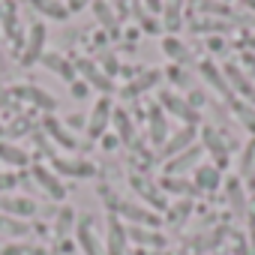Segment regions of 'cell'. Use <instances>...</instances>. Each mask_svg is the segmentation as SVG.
<instances>
[{
  "mask_svg": "<svg viewBox=\"0 0 255 255\" xmlns=\"http://www.w3.org/2000/svg\"><path fill=\"white\" fill-rule=\"evenodd\" d=\"M156 81H159V72H156V69H150V72L138 75V78H135V81H132L129 87H123V90H120V96H126V99H132V96H138L141 90H150V87H153Z\"/></svg>",
  "mask_w": 255,
  "mask_h": 255,
  "instance_id": "obj_21",
  "label": "cell"
},
{
  "mask_svg": "<svg viewBox=\"0 0 255 255\" xmlns=\"http://www.w3.org/2000/svg\"><path fill=\"white\" fill-rule=\"evenodd\" d=\"M126 237H132V240H135V243H141V246H156V249H162V246H165V237H162V234H156V231H144L141 225L126 228Z\"/></svg>",
  "mask_w": 255,
  "mask_h": 255,
  "instance_id": "obj_22",
  "label": "cell"
},
{
  "mask_svg": "<svg viewBox=\"0 0 255 255\" xmlns=\"http://www.w3.org/2000/svg\"><path fill=\"white\" fill-rule=\"evenodd\" d=\"M159 108L162 111H168L171 117H177V120H186V123H198L201 117H198V111L189 105V99H183V96H177L174 90H162L159 93Z\"/></svg>",
  "mask_w": 255,
  "mask_h": 255,
  "instance_id": "obj_1",
  "label": "cell"
},
{
  "mask_svg": "<svg viewBox=\"0 0 255 255\" xmlns=\"http://www.w3.org/2000/svg\"><path fill=\"white\" fill-rule=\"evenodd\" d=\"M102 66H105V75H108V78H111V75H114V72H117V69H120V66H117V60H114V54H111V51H105V54H102Z\"/></svg>",
  "mask_w": 255,
  "mask_h": 255,
  "instance_id": "obj_40",
  "label": "cell"
},
{
  "mask_svg": "<svg viewBox=\"0 0 255 255\" xmlns=\"http://www.w3.org/2000/svg\"><path fill=\"white\" fill-rule=\"evenodd\" d=\"M243 3H246V6H249V9H255V0H243Z\"/></svg>",
  "mask_w": 255,
  "mask_h": 255,
  "instance_id": "obj_48",
  "label": "cell"
},
{
  "mask_svg": "<svg viewBox=\"0 0 255 255\" xmlns=\"http://www.w3.org/2000/svg\"><path fill=\"white\" fill-rule=\"evenodd\" d=\"M75 237H78V246L84 249V255H105V249H102V243H99V237L93 231V219L90 216H81V222L75 228Z\"/></svg>",
  "mask_w": 255,
  "mask_h": 255,
  "instance_id": "obj_4",
  "label": "cell"
},
{
  "mask_svg": "<svg viewBox=\"0 0 255 255\" xmlns=\"http://www.w3.org/2000/svg\"><path fill=\"white\" fill-rule=\"evenodd\" d=\"M102 144H105V150H111V147H117V138H105Z\"/></svg>",
  "mask_w": 255,
  "mask_h": 255,
  "instance_id": "obj_47",
  "label": "cell"
},
{
  "mask_svg": "<svg viewBox=\"0 0 255 255\" xmlns=\"http://www.w3.org/2000/svg\"><path fill=\"white\" fill-rule=\"evenodd\" d=\"M0 231H3V234H24L27 228L18 219H12V216H0Z\"/></svg>",
  "mask_w": 255,
  "mask_h": 255,
  "instance_id": "obj_36",
  "label": "cell"
},
{
  "mask_svg": "<svg viewBox=\"0 0 255 255\" xmlns=\"http://www.w3.org/2000/svg\"><path fill=\"white\" fill-rule=\"evenodd\" d=\"M33 6L42 9V12H48L51 18H66V9L60 3H54V0H33Z\"/></svg>",
  "mask_w": 255,
  "mask_h": 255,
  "instance_id": "obj_32",
  "label": "cell"
},
{
  "mask_svg": "<svg viewBox=\"0 0 255 255\" xmlns=\"http://www.w3.org/2000/svg\"><path fill=\"white\" fill-rule=\"evenodd\" d=\"M117 216L132 219L135 225H150V228H156V225H159V216H156L153 210H147V207H138V204H129V201L117 204Z\"/></svg>",
  "mask_w": 255,
  "mask_h": 255,
  "instance_id": "obj_9",
  "label": "cell"
},
{
  "mask_svg": "<svg viewBox=\"0 0 255 255\" xmlns=\"http://www.w3.org/2000/svg\"><path fill=\"white\" fill-rule=\"evenodd\" d=\"M42 48H45V24L33 21L27 30V45H24V63H36L42 60Z\"/></svg>",
  "mask_w": 255,
  "mask_h": 255,
  "instance_id": "obj_5",
  "label": "cell"
},
{
  "mask_svg": "<svg viewBox=\"0 0 255 255\" xmlns=\"http://www.w3.org/2000/svg\"><path fill=\"white\" fill-rule=\"evenodd\" d=\"M252 159H255V138L246 144V153H243V168H240L243 174H249V171H252Z\"/></svg>",
  "mask_w": 255,
  "mask_h": 255,
  "instance_id": "obj_39",
  "label": "cell"
},
{
  "mask_svg": "<svg viewBox=\"0 0 255 255\" xmlns=\"http://www.w3.org/2000/svg\"><path fill=\"white\" fill-rule=\"evenodd\" d=\"M72 222H75L72 207H63V210H60V216H57V234H60V237H66V234H69V228H72Z\"/></svg>",
  "mask_w": 255,
  "mask_h": 255,
  "instance_id": "obj_34",
  "label": "cell"
},
{
  "mask_svg": "<svg viewBox=\"0 0 255 255\" xmlns=\"http://www.w3.org/2000/svg\"><path fill=\"white\" fill-rule=\"evenodd\" d=\"M201 153H204V147H201V144H195V147H189V150H183L180 156H174V159L168 162V168H165V171H168V174L174 177V174H180V171H186L189 165H195V162L201 159ZM195 168H198V165H195Z\"/></svg>",
  "mask_w": 255,
  "mask_h": 255,
  "instance_id": "obj_16",
  "label": "cell"
},
{
  "mask_svg": "<svg viewBox=\"0 0 255 255\" xmlns=\"http://www.w3.org/2000/svg\"><path fill=\"white\" fill-rule=\"evenodd\" d=\"M144 30H147V33H156V21H153V18H144Z\"/></svg>",
  "mask_w": 255,
  "mask_h": 255,
  "instance_id": "obj_46",
  "label": "cell"
},
{
  "mask_svg": "<svg viewBox=\"0 0 255 255\" xmlns=\"http://www.w3.org/2000/svg\"><path fill=\"white\" fill-rule=\"evenodd\" d=\"M162 51H165V57H171V60H177V63H189V60H192V51H189L180 39H174V36H165V39H162Z\"/></svg>",
  "mask_w": 255,
  "mask_h": 255,
  "instance_id": "obj_23",
  "label": "cell"
},
{
  "mask_svg": "<svg viewBox=\"0 0 255 255\" xmlns=\"http://www.w3.org/2000/svg\"><path fill=\"white\" fill-rule=\"evenodd\" d=\"M0 210H3V213H12V216H33V213H36V204H33L30 198L3 195V198H0Z\"/></svg>",
  "mask_w": 255,
  "mask_h": 255,
  "instance_id": "obj_17",
  "label": "cell"
},
{
  "mask_svg": "<svg viewBox=\"0 0 255 255\" xmlns=\"http://www.w3.org/2000/svg\"><path fill=\"white\" fill-rule=\"evenodd\" d=\"M192 30H231V24H225V21H201V24H192Z\"/></svg>",
  "mask_w": 255,
  "mask_h": 255,
  "instance_id": "obj_38",
  "label": "cell"
},
{
  "mask_svg": "<svg viewBox=\"0 0 255 255\" xmlns=\"http://www.w3.org/2000/svg\"><path fill=\"white\" fill-rule=\"evenodd\" d=\"M3 255H45L39 246H27V243H12L3 249Z\"/></svg>",
  "mask_w": 255,
  "mask_h": 255,
  "instance_id": "obj_35",
  "label": "cell"
},
{
  "mask_svg": "<svg viewBox=\"0 0 255 255\" xmlns=\"http://www.w3.org/2000/svg\"><path fill=\"white\" fill-rule=\"evenodd\" d=\"M0 24H3V30H6L9 39H18V18H15V6L12 3L0 6Z\"/></svg>",
  "mask_w": 255,
  "mask_h": 255,
  "instance_id": "obj_26",
  "label": "cell"
},
{
  "mask_svg": "<svg viewBox=\"0 0 255 255\" xmlns=\"http://www.w3.org/2000/svg\"><path fill=\"white\" fill-rule=\"evenodd\" d=\"M12 93H15L18 99H24V102L36 105V108H42V111H51V108L57 105L54 96H48L45 90H39V87H33V84H18V87H12Z\"/></svg>",
  "mask_w": 255,
  "mask_h": 255,
  "instance_id": "obj_8",
  "label": "cell"
},
{
  "mask_svg": "<svg viewBox=\"0 0 255 255\" xmlns=\"http://www.w3.org/2000/svg\"><path fill=\"white\" fill-rule=\"evenodd\" d=\"M201 102H204V96H201L198 90H192V93H189V105H201Z\"/></svg>",
  "mask_w": 255,
  "mask_h": 255,
  "instance_id": "obj_44",
  "label": "cell"
},
{
  "mask_svg": "<svg viewBox=\"0 0 255 255\" xmlns=\"http://www.w3.org/2000/svg\"><path fill=\"white\" fill-rule=\"evenodd\" d=\"M105 255H126V228L117 216H108V246Z\"/></svg>",
  "mask_w": 255,
  "mask_h": 255,
  "instance_id": "obj_11",
  "label": "cell"
},
{
  "mask_svg": "<svg viewBox=\"0 0 255 255\" xmlns=\"http://www.w3.org/2000/svg\"><path fill=\"white\" fill-rule=\"evenodd\" d=\"M198 72H201V78L210 84V87H216L225 99H234V93H231V87H228V81H225V75H222V69H216L210 60H204L201 66H198Z\"/></svg>",
  "mask_w": 255,
  "mask_h": 255,
  "instance_id": "obj_12",
  "label": "cell"
},
{
  "mask_svg": "<svg viewBox=\"0 0 255 255\" xmlns=\"http://www.w3.org/2000/svg\"><path fill=\"white\" fill-rule=\"evenodd\" d=\"M51 165H54V171H57V174H66V177H93V174H96V168H93L90 162H84V159L54 156V159H51Z\"/></svg>",
  "mask_w": 255,
  "mask_h": 255,
  "instance_id": "obj_6",
  "label": "cell"
},
{
  "mask_svg": "<svg viewBox=\"0 0 255 255\" xmlns=\"http://www.w3.org/2000/svg\"><path fill=\"white\" fill-rule=\"evenodd\" d=\"M42 129H45V132H48V138H54L60 147H66V150H75V147H78V144H75V135H69V132L63 129L57 117H51V114H48V117L42 120Z\"/></svg>",
  "mask_w": 255,
  "mask_h": 255,
  "instance_id": "obj_13",
  "label": "cell"
},
{
  "mask_svg": "<svg viewBox=\"0 0 255 255\" xmlns=\"http://www.w3.org/2000/svg\"><path fill=\"white\" fill-rule=\"evenodd\" d=\"M42 63H45L54 75H60L66 84H72V81H75V66H72L66 57H60V54H42Z\"/></svg>",
  "mask_w": 255,
  "mask_h": 255,
  "instance_id": "obj_18",
  "label": "cell"
},
{
  "mask_svg": "<svg viewBox=\"0 0 255 255\" xmlns=\"http://www.w3.org/2000/svg\"><path fill=\"white\" fill-rule=\"evenodd\" d=\"M81 72V78H84V84L87 87H96L99 93H111L114 90V81L99 69V63H93V60H78L75 63V75Z\"/></svg>",
  "mask_w": 255,
  "mask_h": 255,
  "instance_id": "obj_2",
  "label": "cell"
},
{
  "mask_svg": "<svg viewBox=\"0 0 255 255\" xmlns=\"http://www.w3.org/2000/svg\"><path fill=\"white\" fill-rule=\"evenodd\" d=\"M219 180H222V174H219L216 165H198L195 168V177H192V186L195 189H204V192H213L219 186Z\"/></svg>",
  "mask_w": 255,
  "mask_h": 255,
  "instance_id": "obj_15",
  "label": "cell"
},
{
  "mask_svg": "<svg viewBox=\"0 0 255 255\" xmlns=\"http://www.w3.org/2000/svg\"><path fill=\"white\" fill-rule=\"evenodd\" d=\"M69 87H72V93H75V99H84V96H87V84H81V81H72Z\"/></svg>",
  "mask_w": 255,
  "mask_h": 255,
  "instance_id": "obj_42",
  "label": "cell"
},
{
  "mask_svg": "<svg viewBox=\"0 0 255 255\" xmlns=\"http://www.w3.org/2000/svg\"><path fill=\"white\" fill-rule=\"evenodd\" d=\"M0 162H6V165H27V150H21L18 144H9V141H0Z\"/></svg>",
  "mask_w": 255,
  "mask_h": 255,
  "instance_id": "obj_24",
  "label": "cell"
},
{
  "mask_svg": "<svg viewBox=\"0 0 255 255\" xmlns=\"http://www.w3.org/2000/svg\"><path fill=\"white\" fill-rule=\"evenodd\" d=\"M93 15L99 18V24L105 30H117V18H114V12H111V6L105 3V0H96L93 3Z\"/></svg>",
  "mask_w": 255,
  "mask_h": 255,
  "instance_id": "obj_28",
  "label": "cell"
},
{
  "mask_svg": "<svg viewBox=\"0 0 255 255\" xmlns=\"http://www.w3.org/2000/svg\"><path fill=\"white\" fill-rule=\"evenodd\" d=\"M111 123H114V129H117L120 144H132V138H135V126H132L129 114H126V111H114V114H111Z\"/></svg>",
  "mask_w": 255,
  "mask_h": 255,
  "instance_id": "obj_20",
  "label": "cell"
},
{
  "mask_svg": "<svg viewBox=\"0 0 255 255\" xmlns=\"http://www.w3.org/2000/svg\"><path fill=\"white\" fill-rule=\"evenodd\" d=\"M111 114H114L111 102H108V99H99L96 108L90 111V120H87V135H90V138H102V135H105V126L111 123Z\"/></svg>",
  "mask_w": 255,
  "mask_h": 255,
  "instance_id": "obj_3",
  "label": "cell"
},
{
  "mask_svg": "<svg viewBox=\"0 0 255 255\" xmlns=\"http://www.w3.org/2000/svg\"><path fill=\"white\" fill-rule=\"evenodd\" d=\"M222 75H225V81H228V87H231V93H234V90H240V93H243V96H246L249 102L255 99V87L249 84V78L243 75V69H240V66H234V63H228V66L222 69Z\"/></svg>",
  "mask_w": 255,
  "mask_h": 255,
  "instance_id": "obj_10",
  "label": "cell"
},
{
  "mask_svg": "<svg viewBox=\"0 0 255 255\" xmlns=\"http://www.w3.org/2000/svg\"><path fill=\"white\" fill-rule=\"evenodd\" d=\"M201 144H204V150H207V153H213V156H216V162H219V165L225 162L228 150H225L222 138H219V135H216L213 129H204V135H201Z\"/></svg>",
  "mask_w": 255,
  "mask_h": 255,
  "instance_id": "obj_25",
  "label": "cell"
},
{
  "mask_svg": "<svg viewBox=\"0 0 255 255\" xmlns=\"http://www.w3.org/2000/svg\"><path fill=\"white\" fill-rule=\"evenodd\" d=\"M162 189H165V192H177V195L195 192V186H192L189 180H180V177H165V180H162Z\"/></svg>",
  "mask_w": 255,
  "mask_h": 255,
  "instance_id": "obj_31",
  "label": "cell"
},
{
  "mask_svg": "<svg viewBox=\"0 0 255 255\" xmlns=\"http://www.w3.org/2000/svg\"><path fill=\"white\" fill-rule=\"evenodd\" d=\"M33 177H36V183H39V189L48 195V198H54V201H63V195H66V186L45 168V165H33Z\"/></svg>",
  "mask_w": 255,
  "mask_h": 255,
  "instance_id": "obj_7",
  "label": "cell"
},
{
  "mask_svg": "<svg viewBox=\"0 0 255 255\" xmlns=\"http://www.w3.org/2000/svg\"><path fill=\"white\" fill-rule=\"evenodd\" d=\"M144 6H147L150 12H159V9H162V0H144Z\"/></svg>",
  "mask_w": 255,
  "mask_h": 255,
  "instance_id": "obj_43",
  "label": "cell"
},
{
  "mask_svg": "<svg viewBox=\"0 0 255 255\" xmlns=\"http://www.w3.org/2000/svg\"><path fill=\"white\" fill-rule=\"evenodd\" d=\"M192 138H195V126H186V129H180L177 135L168 138V144H162V156H177L183 150L192 147Z\"/></svg>",
  "mask_w": 255,
  "mask_h": 255,
  "instance_id": "obj_14",
  "label": "cell"
},
{
  "mask_svg": "<svg viewBox=\"0 0 255 255\" xmlns=\"http://www.w3.org/2000/svg\"><path fill=\"white\" fill-rule=\"evenodd\" d=\"M225 189H228V201H231V207H234L237 213H243V210H246V198H243V186H240V180L231 177V180L225 183Z\"/></svg>",
  "mask_w": 255,
  "mask_h": 255,
  "instance_id": "obj_29",
  "label": "cell"
},
{
  "mask_svg": "<svg viewBox=\"0 0 255 255\" xmlns=\"http://www.w3.org/2000/svg\"><path fill=\"white\" fill-rule=\"evenodd\" d=\"M228 102L234 105V114L240 117V123L255 132V108H249V102H237V99H228Z\"/></svg>",
  "mask_w": 255,
  "mask_h": 255,
  "instance_id": "obj_30",
  "label": "cell"
},
{
  "mask_svg": "<svg viewBox=\"0 0 255 255\" xmlns=\"http://www.w3.org/2000/svg\"><path fill=\"white\" fill-rule=\"evenodd\" d=\"M15 183H18V177H15V174H0V192H9Z\"/></svg>",
  "mask_w": 255,
  "mask_h": 255,
  "instance_id": "obj_41",
  "label": "cell"
},
{
  "mask_svg": "<svg viewBox=\"0 0 255 255\" xmlns=\"http://www.w3.org/2000/svg\"><path fill=\"white\" fill-rule=\"evenodd\" d=\"M207 48H210V51H222L225 45H222V39H210V42H207Z\"/></svg>",
  "mask_w": 255,
  "mask_h": 255,
  "instance_id": "obj_45",
  "label": "cell"
},
{
  "mask_svg": "<svg viewBox=\"0 0 255 255\" xmlns=\"http://www.w3.org/2000/svg\"><path fill=\"white\" fill-rule=\"evenodd\" d=\"M198 9L201 12H219V15H228L231 12L225 3H213V0H198Z\"/></svg>",
  "mask_w": 255,
  "mask_h": 255,
  "instance_id": "obj_37",
  "label": "cell"
},
{
  "mask_svg": "<svg viewBox=\"0 0 255 255\" xmlns=\"http://www.w3.org/2000/svg\"><path fill=\"white\" fill-rule=\"evenodd\" d=\"M132 186H135V189H138V192H141L144 198H150V201H153V207H165V201H162V198L156 195V189H153L150 183H141V180L135 177V180H132Z\"/></svg>",
  "mask_w": 255,
  "mask_h": 255,
  "instance_id": "obj_33",
  "label": "cell"
},
{
  "mask_svg": "<svg viewBox=\"0 0 255 255\" xmlns=\"http://www.w3.org/2000/svg\"><path fill=\"white\" fill-rule=\"evenodd\" d=\"M150 141L153 144L168 141V117L162 108H150Z\"/></svg>",
  "mask_w": 255,
  "mask_h": 255,
  "instance_id": "obj_19",
  "label": "cell"
},
{
  "mask_svg": "<svg viewBox=\"0 0 255 255\" xmlns=\"http://www.w3.org/2000/svg\"><path fill=\"white\" fill-rule=\"evenodd\" d=\"M180 9H183V0H165V30H177L180 27Z\"/></svg>",
  "mask_w": 255,
  "mask_h": 255,
  "instance_id": "obj_27",
  "label": "cell"
},
{
  "mask_svg": "<svg viewBox=\"0 0 255 255\" xmlns=\"http://www.w3.org/2000/svg\"><path fill=\"white\" fill-rule=\"evenodd\" d=\"M249 186H252V189H255V174H252V177H249Z\"/></svg>",
  "mask_w": 255,
  "mask_h": 255,
  "instance_id": "obj_49",
  "label": "cell"
}]
</instances>
